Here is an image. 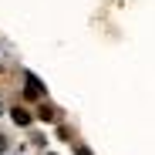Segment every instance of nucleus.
<instances>
[{"label": "nucleus", "mask_w": 155, "mask_h": 155, "mask_svg": "<svg viewBox=\"0 0 155 155\" xmlns=\"http://www.w3.org/2000/svg\"><path fill=\"white\" fill-rule=\"evenodd\" d=\"M10 118H14V125H31V115L24 111V108H14V111H10Z\"/></svg>", "instance_id": "2"}, {"label": "nucleus", "mask_w": 155, "mask_h": 155, "mask_svg": "<svg viewBox=\"0 0 155 155\" xmlns=\"http://www.w3.org/2000/svg\"><path fill=\"white\" fill-rule=\"evenodd\" d=\"M0 152H7V138L4 135H0Z\"/></svg>", "instance_id": "4"}, {"label": "nucleus", "mask_w": 155, "mask_h": 155, "mask_svg": "<svg viewBox=\"0 0 155 155\" xmlns=\"http://www.w3.org/2000/svg\"><path fill=\"white\" fill-rule=\"evenodd\" d=\"M24 88H27V91H24V94H27V98H31V101H34V98H41V94H44V84H41V81H37V78H34V74H27V78H24Z\"/></svg>", "instance_id": "1"}, {"label": "nucleus", "mask_w": 155, "mask_h": 155, "mask_svg": "<svg viewBox=\"0 0 155 155\" xmlns=\"http://www.w3.org/2000/svg\"><path fill=\"white\" fill-rule=\"evenodd\" d=\"M74 155H91V152H88V148H81V145H78V148H74Z\"/></svg>", "instance_id": "3"}]
</instances>
